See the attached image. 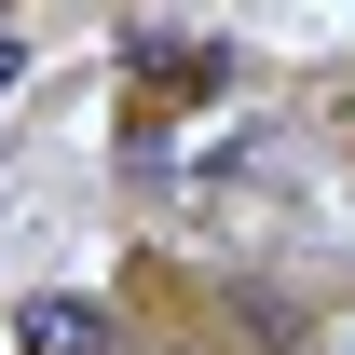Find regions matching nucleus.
<instances>
[{
    "label": "nucleus",
    "instance_id": "f257e3e1",
    "mask_svg": "<svg viewBox=\"0 0 355 355\" xmlns=\"http://www.w3.org/2000/svg\"><path fill=\"white\" fill-rule=\"evenodd\" d=\"M28 342L42 355H110V328H96V314H28Z\"/></svg>",
    "mask_w": 355,
    "mask_h": 355
}]
</instances>
